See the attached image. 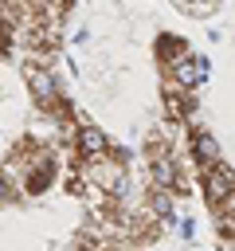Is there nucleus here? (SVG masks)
<instances>
[{
  "label": "nucleus",
  "mask_w": 235,
  "mask_h": 251,
  "mask_svg": "<svg viewBox=\"0 0 235 251\" xmlns=\"http://www.w3.org/2000/svg\"><path fill=\"white\" fill-rule=\"evenodd\" d=\"M188 51H192L188 39L176 35V31H157V39H153V63H161V71H168L172 63H180Z\"/></svg>",
  "instance_id": "nucleus-6"
},
{
  "label": "nucleus",
  "mask_w": 235,
  "mask_h": 251,
  "mask_svg": "<svg viewBox=\"0 0 235 251\" xmlns=\"http://www.w3.org/2000/svg\"><path fill=\"white\" fill-rule=\"evenodd\" d=\"M196 188H200L204 208L215 216V212H223V208L235 204V169L227 161H215L208 169H196Z\"/></svg>",
  "instance_id": "nucleus-1"
},
{
  "label": "nucleus",
  "mask_w": 235,
  "mask_h": 251,
  "mask_svg": "<svg viewBox=\"0 0 235 251\" xmlns=\"http://www.w3.org/2000/svg\"><path fill=\"white\" fill-rule=\"evenodd\" d=\"M208 78H212V63H208V55H200V51H188L180 63H172V67L164 71V82L176 86V90H200Z\"/></svg>",
  "instance_id": "nucleus-2"
},
{
  "label": "nucleus",
  "mask_w": 235,
  "mask_h": 251,
  "mask_svg": "<svg viewBox=\"0 0 235 251\" xmlns=\"http://www.w3.org/2000/svg\"><path fill=\"white\" fill-rule=\"evenodd\" d=\"M24 200V192H20V184L0 169V204H20Z\"/></svg>",
  "instance_id": "nucleus-7"
},
{
  "label": "nucleus",
  "mask_w": 235,
  "mask_h": 251,
  "mask_svg": "<svg viewBox=\"0 0 235 251\" xmlns=\"http://www.w3.org/2000/svg\"><path fill=\"white\" fill-rule=\"evenodd\" d=\"M196 110H200V98H196V90H176V86H161V114H164V122H172V126H188V122H196Z\"/></svg>",
  "instance_id": "nucleus-5"
},
{
  "label": "nucleus",
  "mask_w": 235,
  "mask_h": 251,
  "mask_svg": "<svg viewBox=\"0 0 235 251\" xmlns=\"http://www.w3.org/2000/svg\"><path fill=\"white\" fill-rule=\"evenodd\" d=\"M67 149L78 157V165H86V161L106 157V153L114 149V141H110V133H106L102 126H94V122H78V129H74V137H70Z\"/></svg>",
  "instance_id": "nucleus-4"
},
{
  "label": "nucleus",
  "mask_w": 235,
  "mask_h": 251,
  "mask_svg": "<svg viewBox=\"0 0 235 251\" xmlns=\"http://www.w3.org/2000/svg\"><path fill=\"white\" fill-rule=\"evenodd\" d=\"M184 149H188V157H192L196 169H208V165L223 161L219 137H215L208 126H200V122H188V126H184Z\"/></svg>",
  "instance_id": "nucleus-3"
}]
</instances>
